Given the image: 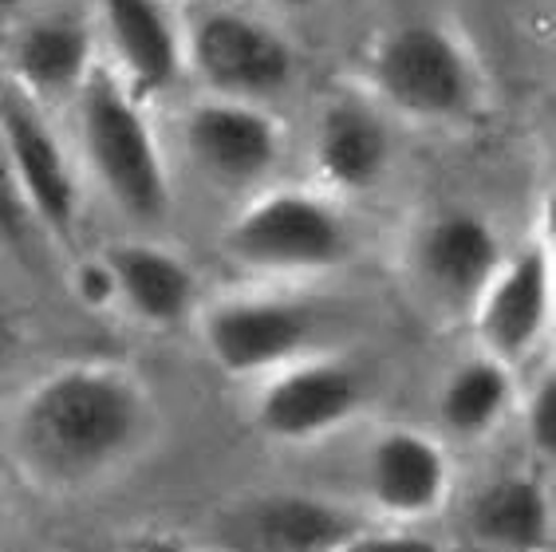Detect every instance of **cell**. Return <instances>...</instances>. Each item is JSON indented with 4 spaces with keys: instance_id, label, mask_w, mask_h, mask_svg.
Masks as SVG:
<instances>
[{
    "instance_id": "6da1fadb",
    "label": "cell",
    "mask_w": 556,
    "mask_h": 552,
    "mask_svg": "<svg viewBox=\"0 0 556 552\" xmlns=\"http://www.w3.org/2000/svg\"><path fill=\"white\" fill-rule=\"evenodd\" d=\"M154 438V394L108 360L55 367L9 414V454L33 486L72 493L111 478Z\"/></svg>"
},
{
    "instance_id": "7a4b0ae2",
    "label": "cell",
    "mask_w": 556,
    "mask_h": 552,
    "mask_svg": "<svg viewBox=\"0 0 556 552\" xmlns=\"http://www.w3.org/2000/svg\"><path fill=\"white\" fill-rule=\"evenodd\" d=\"M75 166L127 222L159 225L174 205L170 162L147 103L130 96L115 75L96 67L72 99Z\"/></svg>"
},
{
    "instance_id": "3957f363",
    "label": "cell",
    "mask_w": 556,
    "mask_h": 552,
    "mask_svg": "<svg viewBox=\"0 0 556 552\" xmlns=\"http://www.w3.org/2000/svg\"><path fill=\"white\" fill-rule=\"evenodd\" d=\"M352 249V222L320 186H265L222 229L225 261L253 276L332 273Z\"/></svg>"
},
{
    "instance_id": "277c9868",
    "label": "cell",
    "mask_w": 556,
    "mask_h": 552,
    "mask_svg": "<svg viewBox=\"0 0 556 552\" xmlns=\"http://www.w3.org/2000/svg\"><path fill=\"white\" fill-rule=\"evenodd\" d=\"M482 79L470 48L442 21H403L367 55V99L383 115L442 127L478 106Z\"/></svg>"
},
{
    "instance_id": "5b68a950",
    "label": "cell",
    "mask_w": 556,
    "mask_h": 552,
    "mask_svg": "<svg viewBox=\"0 0 556 552\" xmlns=\"http://www.w3.org/2000/svg\"><path fill=\"white\" fill-rule=\"evenodd\" d=\"M186 28V75L202 84V96L277 99L296 75L292 43L257 12L237 9L229 0L198 4L182 21Z\"/></svg>"
},
{
    "instance_id": "8992f818",
    "label": "cell",
    "mask_w": 556,
    "mask_h": 552,
    "mask_svg": "<svg viewBox=\"0 0 556 552\" xmlns=\"http://www.w3.org/2000/svg\"><path fill=\"white\" fill-rule=\"evenodd\" d=\"M178 142L193 171L229 193H257L285 159V127L268 103L202 96L182 111Z\"/></svg>"
},
{
    "instance_id": "52a82bcc",
    "label": "cell",
    "mask_w": 556,
    "mask_h": 552,
    "mask_svg": "<svg viewBox=\"0 0 556 552\" xmlns=\"http://www.w3.org/2000/svg\"><path fill=\"white\" fill-rule=\"evenodd\" d=\"M0 67L9 91L40 111L72 106L79 87L99 67V43L91 12L36 9L0 36Z\"/></svg>"
},
{
    "instance_id": "ba28073f",
    "label": "cell",
    "mask_w": 556,
    "mask_h": 552,
    "mask_svg": "<svg viewBox=\"0 0 556 552\" xmlns=\"http://www.w3.org/2000/svg\"><path fill=\"white\" fill-rule=\"evenodd\" d=\"M198 331L210 360L233 379H265L289 367L300 355H312L316 316L300 300L249 292L205 304Z\"/></svg>"
},
{
    "instance_id": "9c48e42d",
    "label": "cell",
    "mask_w": 556,
    "mask_h": 552,
    "mask_svg": "<svg viewBox=\"0 0 556 552\" xmlns=\"http://www.w3.org/2000/svg\"><path fill=\"white\" fill-rule=\"evenodd\" d=\"M0 147L12 166L21 202L40 234L72 241L79 225V166L48 111L21 99L16 91L0 96Z\"/></svg>"
},
{
    "instance_id": "30bf717a",
    "label": "cell",
    "mask_w": 556,
    "mask_h": 552,
    "mask_svg": "<svg viewBox=\"0 0 556 552\" xmlns=\"http://www.w3.org/2000/svg\"><path fill=\"white\" fill-rule=\"evenodd\" d=\"M371 520L359 510L308 489H265L233 501L217 517L222 552H332Z\"/></svg>"
},
{
    "instance_id": "8fae6325",
    "label": "cell",
    "mask_w": 556,
    "mask_h": 552,
    "mask_svg": "<svg viewBox=\"0 0 556 552\" xmlns=\"http://www.w3.org/2000/svg\"><path fill=\"white\" fill-rule=\"evenodd\" d=\"M99 67L139 103H154L186 75V28L174 0H96Z\"/></svg>"
},
{
    "instance_id": "7c38bea8",
    "label": "cell",
    "mask_w": 556,
    "mask_h": 552,
    "mask_svg": "<svg viewBox=\"0 0 556 552\" xmlns=\"http://www.w3.org/2000/svg\"><path fill=\"white\" fill-rule=\"evenodd\" d=\"M364 375L336 355H300L265 375L253 403V426L273 442L304 447L340 430L364 406Z\"/></svg>"
},
{
    "instance_id": "4fadbf2b",
    "label": "cell",
    "mask_w": 556,
    "mask_h": 552,
    "mask_svg": "<svg viewBox=\"0 0 556 552\" xmlns=\"http://www.w3.org/2000/svg\"><path fill=\"white\" fill-rule=\"evenodd\" d=\"M548 316H553V261L541 241L505 256L470 309L473 336L482 351L509 367L545 340Z\"/></svg>"
},
{
    "instance_id": "5bb4252c",
    "label": "cell",
    "mask_w": 556,
    "mask_h": 552,
    "mask_svg": "<svg viewBox=\"0 0 556 552\" xmlns=\"http://www.w3.org/2000/svg\"><path fill=\"white\" fill-rule=\"evenodd\" d=\"M505 261L502 237L490 217L473 210L430 213L410 241V268L430 297L454 309H473L490 276Z\"/></svg>"
},
{
    "instance_id": "9a60e30c",
    "label": "cell",
    "mask_w": 556,
    "mask_h": 552,
    "mask_svg": "<svg viewBox=\"0 0 556 552\" xmlns=\"http://www.w3.org/2000/svg\"><path fill=\"white\" fill-rule=\"evenodd\" d=\"M364 486L371 505L387 520L410 525L434 517L446 505L454 469L439 438L422 435L415 426H387L367 447Z\"/></svg>"
},
{
    "instance_id": "2e32d148",
    "label": "cell",
    "mask_w": 556,
    "mask_h": 552,
    "mask_svg": "<svg viewBox=\"0 0 556 552\" xmlns=\"http://www.w3.org/2000/svg\"><path fill=\"white\" fill-rule=\"evenodd\" d=\"M395 142L387 115L371 99H336L320 111L312 130V171L316 186L332 198L367 193L391 171Z\"/></svg>"
},
{
    "instance_id": "e0dca14e",
    "label": "cell",
    "mask_w": 556,
    "mask_h": 552,
    "mask_svg": "<svg viewBox=\"0 0 556 552\" xmlns=\"http://www.w3.org/2000/svg\"><path fill=\"white\" fill-rule=\"evenodd\" d=\"M115 300L150 328H174L198 309V276L159 241H115L103 249Z\"/></svg>"
},
{
    "instance_id": "ac0fdd59",
    "label": "cell",
    "mask_w": 556,
    "mask_h": 552,
    "mask_svg": "<svg viewBox=\"0 0 556 552\" xmlns=\"http://www.w3.org/2000/svg\"><path fill=\"white\" fill-rule=\"evenodd\" d=\"M466 525L493 552H548L553 549V505L545 486L525 474L493 478L470 498Z\"/></svg>"
},
{
    "instance_id": "d6986e66",
    "label": "cell",
    "mask_w": 556,
    "mask_h": 552,
    "mask_svg": "<svg viewBox=\"0 0 556 552\" xmlns=\"http://www.w3.org/2000/svg\"><path fill=\"white\" fill-rule=\"evenodd\" d=\"M514 406V372L509 363L485 351L462 360L439 391V418L454 438H482Z\"/></svg>"
},
{
    "instance_id": "ffe728a7",
    "label": "cell",
    "mask_w": 556,
    "mask_h": 552,
    "mask_svg": "<svg viewBox=\"0 0 556 552\" xmlns=\"http://www.w3.org/2000/svg\"><path fill=\"white\" fill-rule=\"evenodd\" d=\"M525 435L536 457L553 462L556 457V375L545 372L533 382V391L525 399Z\"/></svg>"
},
{
    "instance_id": "44dd1931",
    "label": "cell",
    "mask_w": 556,
    "mask_h": 552,
    "mask_svg": "<svg viewBox=\"0 0 556 552\" xmlns=\"http://www.w3.org/2000/svg\"><path fill=\"white\" fill-rule=\"evenodd\" d=\"M332 552H458V549H446L442 541H430V537L410 529H375V525H367L364 532H355L352 541H343Z\"/></svg>"
},
{
    "instance_id": "7402d4cb",
    "label": "cell",
    "mask_w": 556,
    "mask_h": 552,
    "mask_svg": "<svg viewBox=\"0 0 556 552\" xmlns=\"http://www.w3.org/2000/svg\"><path fill=\"white\" fill-rule=\"evenodd\" d=\"M75 288H79L84 304H91V309H103L108 300H115V280H111L108 265H103V256H91V261H84V265H79Z\"/></svg>"
},
{
    "instance_id": "603a6c76",
    "label": "cell",
    "mask_w": 556,
    "mask_h": 552,
    "mask_svg": "<svg viewBox=\"0 0 556 552\" xmlns=\"http://www.w3.org/2000/svg\"><path fill=\"white\" fill-rule=\"evenodd\" d=\"M12 343H16V328H12V319H9V312L0 309V360L12 351Z\"/></svg>"
},
{
    "instance_id": "cb8c5ba5",
    "label": "cell",
    "mask_w": 556,
    "mask_h": 552,
    "mask_svg": "<svg viewBox=\"0 0 556 552\" xmlns=\"http://www.w3.org/2000/svg\"><path fill=\"white\" fill-rule=\"evenodd\" d=\"M277 4H289V9H308V4H316V0H277Z\"/></svg>"
},
{
    "instance_id": "d4e9b609",
    "label": "cell",
    "mask_w": 556,
    "mask_h": 552,
    "mask_svg": "<svg viewBox=\"0 0 556 552\" xmlns=\"http://www.w3.org/2000/svg\"><path fill=\"white\" fill-rule=\"evenodd\" d=\"M135 552H178V549H166V544H147V549H135Z\"/></svg>"
},
{
    "instance_id": "484cf974",
    "label": "cell",
    "mask_w": 556,
    "mask_h": 552,
    "mask_svg": "<svg viewBox=\"0 0 556 552\" xmlns=\"http://www.w3.org/2000/svg\"><path fill=\"white\" fill-rule=\"evenodd\" d=\"M174 4H193L198 9V4H214V0H174Z\"/></svg>"
},
{
    "instance_id": "4316f807",
    "label": "cell",
    "mask_w": 556,
    "mask_h": 552,
    "mask_svg": "<svg viewBox=\"0 0 556 552\" xmlns=\"http://www.w3.org/2000/svg\"><path fill=\"white\" fill-rule=\"evenodd\" d=\"M178 552H222V549H214V544H210V549H178Z\"/></svg>"
},
{
    "instance_id": "83f0119b",
    "label": "cell",
    "mask_w": 556,
    "mask_h": 552,
    "mask_svg": "<svg viewBox=\"0 0 556 552\" xmlns=\"http://www.w3.org/2000/svg\"><path fill=\"white\" fill-rule=\"evenodd\" d=\"M0 552H4V520H0Z\"/></svg>"
}]
</instances>
